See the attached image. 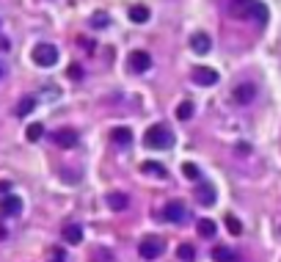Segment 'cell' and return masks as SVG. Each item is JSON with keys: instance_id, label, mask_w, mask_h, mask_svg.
<instances>
[{"instance_id": "1", "label": "cell", "mask_w": 281, "mask_h": 262, "mask_svg": "<svg viewBox=\"0 0 281 262\" xmlns=\"http://www.w3.org/2000/svg\"><path fill=\"white\" fill-rule=\"evenodd\" d=\"M229 14L237 19H251L259 28L267 25V19H270V11L262 0H229Z\"/></svg>"}, {"instance_id": "27", "label": "cell", "mask_w": 281, "mask_h": 262, "mask_svg": "<svg viewBox=\"0 0 281 262\" xmlns=\"http://www.w3.org/2000/svg\"><path fill=\"white\" fill-rule=\"evenodd\" d=\"M50 262H66V254L61 251V248H56V251H53V257H50Z\"/></svg>"}, {"instance_id": "28", "label": "cell", "mask_w": 281, "mask_h": 262, "mask_svg": "<svg viewBox=\"0 0 281 262\" xmlns=\"http://www.w3.org/2000/svg\"><path fill=\"white\" fill-rule=\"evenodd\" d=\"M0 77H3V64H0Z\"/></svg>"}, {"instance_id": "7", "label": "cell", "mask_w": 281, "mask_h": 262, "mask_svg": "<svg viewBox=\"0 0 281 262\" xmlns=\"http://www.w3.org/2000/svg\"><path fill=\"white\" fill-rule=\"evenodd\" d=\"M193 83L198 86H215L218 83V72L212 66H196L193 69Z\"/></svg>"}, {"instance_id": "9", "label": "cell", "mask_w": 281, "mask_h": 262, "mask_svg": "<svg viewBox=\"0 0 281 262\" xmlns=\"http://www.w3.org/2000/svg\"><path fill=\"white\" fill-rule=\"evenodd\" d=\"M163 218L174 221V224H182L185 221V204L182 201H168V204L163 207Z\"/></svg>"}, {"instance_id": "12", "label": "cell", "mask_w": 281, "mask_h": 262, "mask_svg": "<svg viewBox=\"0 0 281 262\" xmlns=\"http://www.w3.org/2000/svg\"><path fill=\"white\" fill-rule=\"evenodd\" d=\"M61 234H64V240H66V243H72V246L83 243V226H80V224H66Z\"/></svg>"}, {"instance_id": "4", "label": "cell", "mask_w": 281, "mask_h": 262, "mask_svg": "<svg viewBox=\"0 0 281 262\" xmlns=\"http://www.w3.org/2000/svg\"><path fill=\"white\" fill-rule=\"evenodd\" d=\"M163 251H166V243L160 238H143L138 243V254L143 259H157V257H163Z\"/></svg>"}, {"instance_id": "6", "label": "cell", "mask_w": 281, "mask_h": 262, "mask_svg": "<svg viewBox=\"0 0 281 262\" xmlns=\"http://www.w3.org/2000/svg\"><path fill=\"white\" fill-rule=\"evenodd\" d=\"M22 213V199L14 196V193H9V196H3L0 199V216H6V218H14Z\"/></svg>"}, {"instance_id": "11", "label": "cell", "mask_w": 281, "mask_h": 262, "mask_svg": "<svg viewBox=\"0 0 281 262\" xmlns=\"http://www.w3.org/2000/svg\"><path fill=\"white\" fill-rule=\"evenodd\" d=\"M53 141H56L61 149H72V146H78V133L64 127V130H58L56 136H53Z\"/></svg>"}, {"instance_id": "16", "label": "cell", "mask_w": 281, "mask_h": 262, "mask_svg": "<svg viewBox=\"0 0 281 262\" xmlns=\"http://www.w3.org/2000/svg\"><path fill=\"white\" fill-rule=\"evenodd\" d=\"M111 138H113V144H119V146H130V144H133V133H130L127 127H116V130L111 133Z\"/></svg>"}, {"instance_id": "23", "label": "cell", "mask_w": 281, "mask_h": 262, "mask_svg": "<svg viewBox=\"0 0 281 262\" xmlns=\"http://www.w3.org/2000/svg\"><path fill=\"white\" fill-rule=\"evenodd\" d=\"M182 171H185V177H188V179H193V182H201V171H198V166L185 163V166H182Z\"/></svg>"}, {"instance_id": "17", "label": "cell", "mask_w": 281, "mask_h": 262, "mask_svg": "<svg viewBox=\"0 0 281 262\" xmlns=\"http://www.w3.org/2000/svg\"><path fill=\"white\" fill-rule=\"evenodd\" d=\"M212 259L215 262H235V251L229 246H215L212 248Z\"/></svg>"}, {"instance_id": "25", "label": "cell", "mask_w": 281, "mask_h": 262, "mask_svg": "<svg viewBox=\"0 0 281 262\" xmlns=\"http://www.w3.org/2000/svg\"><path fill=\"white\" fill-rule=\"evenodd\" d=\"M108 22H111V19H108V14H94L91 17V28H108Z\"/></svg>"}, {"instance_id": "18", "label": "cell", "mask_w": 281, "mask_h": 262, "mask_svg": "<svg viewBox=\"0 0 281 262\" xmlns=\"http://www.w3.org/2000/svg\"><path fill=\"white\" fill-rule=\"evenodd\" d=\"M130 19L133 22H149V9L146 6H130Z\"/></svg>"}, {"instance_id": "26", "label": "cell", "mask_w": 281, "mask_h": 262, "mask_svg": "<svg viewBox=\"0 0 281 262\" xmlns=\"http://www.w3.org/2000/svg\"><path fill=\"white\" fill-rule=\"evenodd\" d=\"M42 136H44V127L42 124H31L28 127V141H39Z\"/></svg>"}, {"instance_id": "19", "label": "cell", "mask_w": 281, "mask_h": 262, "mask_svg": "<svg viewBox=\"0 0 281 262\" xmlns=\"http://www.w3.org/2000/svg\"><path fill=\"white\" fill-rule=\"evenodd\" d=\"M141 171L143 174H155V177H166V166H160L157 160H146V163H141Z\"/></svg>"}, {"instance_id": "24", "label": "cell", "mask_w": 281, "mask_h": 262, "mask_svg": "<svg viewBox=\"0 0 281 262\" xmlns=\"http://www.w3.org/2000/svg\"><path fill=\"white\" fill-rule=\"evenodd\" d=\"M226 229H229L232 234H240V232H243V224H240L235 216H226Z\"/></svg>"}, {"instance_id": "13", "label": "cell", "mask_w": 281, "mask_h": 262, "mask_svg": "<svg viewBox=\"0 0 281 262\" xmlns=\"http://www.w3.org/2000/svg\"><path fill=\"white\" fill-rule=\"evenodd\" d=\"M108 207L116 210V213L127 210V207H130V196H127V193H121V191H113L111 196H108Z\"/></svg>"}, {"instance_id": "15", "label": "cell", "mask_w": 281, "mask_h": 262, "mask_svg": "<svg viewBox=\"0 0 281 262\" xmlns=\"http://www.w3.org/2000/svg\"><path fill=\"white\" fill-rule=\"evenodd\" d=\"M196 232L201 234V238H215L218 226H215V221H212V218H198L196 221Z\"/></svg>"}, {"instance_id": "14", "label": "cell", "mask_w": 281, "mask_h": 262, "mask_svg": "<svg viewBox=\"0 0 281 262\" xmlns=\"http://www.w3.org/2000/svg\"><path fill=\"white\" fill-rule=\"evenodd\" d=\"M210 44H212V39L207 36V33H193V39H190V47H193L198 56L210 53Z\"/></svg>"}, {"instance_id": "10", "label": "cell", "mask_w": 281, "mask_h": 262, "mask_svg": "<svg viewBox=\"0 0 281 262\" xmlns=\"http://www.w3.org/2000/svg\"><path fill=\"white\" fill-rule=\"evenodd\" d=\"M196 199H198V204H204V207H210V204H215V185H210V182H198L196 188Z\"/></svg>"}, {"instance_id": "22", "label": "cell", "mask_w": 281, "mask_h": 262, "mask_svg": "<svg viewBox=\"0 0 281 262\" xmlns=\"http://www.w3.org/2000/svg\"><path fill=\"white\" fill-rule=\"evenodd\" d=\"M193 102H180V108H176V119H180V122H188L190 116H193Z\"/></svg>"}, {"instance_id": "2", "label": "cell", "mask_w": 281, "mask_h": 262, "mask_svg": "<svg viewBox=\"0 0 281 262\" xmlns=\"http://www.w3.org/2000/svg\"><path fill=\"white\" fill-rule=\"evenodd\" d=\"M143 144H146L149 149H168V146L174 144V133H171L166 124H152L146 130V136H143Z\"/></svg>"}, {"instance_id": "8", "label": "cell", "mask_w": 281, "mask_h": 262, "mask_svg": "<svg viewBox=\"0 0 281 262\" xmlns=\"http://www.w3.org/2000/svg\"><path fill=\"white\" fill-rule=\"evenodd\" d=\"M257 99V86L253 83H240L237 89H235V102L237 105H248Z\"/></svg>"}, {"instance_id": "21", "label": "cell", "mask_w": 281, "mask_h": 262, "mask_svg": "<svg viewBox=\"0 0 281 262\" xmlns=\"http://www.w3.org/2000/svg\"><path fill=\"white\" fill-rule=\"evenodd\" d=\"M33 108H36V97H25L22 102L17 105V116H28Z\"/></svg>"}, {"instance_id": "3", "label": "cell", "mask_w": 281, "mask_h": 262, "mask_svg": "<svg viewBox=\"0 0 281 262\" xmlns=\"http://www.w3.org/2000/svg\"><path fill=\"white\" fill-rule=\"evenodd\" d=\"M33 61H36L39 66H44V69H50V66H56L58 64V47L56 44H36L33 47Z\"/></svg>"}, {"instance_id": "5", "label": "cell", "mask_w": 281, "mask_h": 262, "mask_svg": "<svg viewBox=\"0 0 281 262\" xmlns=\"http://www.w3.org/2000/svg\"><path fill=\"white\" fill-rule=\"evenodd\" d=\"M127 66L135 72V75H141V72H146L149 66H152V56L143 53V50H133V53H130V58H127Z\"/></svg>"}, {"instance_id": "20", "label": "cell", "mask_w": 281, "mask_h": 262, "mask_svg": "<svg viewBox=\"0 0 281 262\" xmlns=\"http://www.w3.org/2000/svg\"><path fill=\"white\" fill-rule=\"evenodd\" d=\"M176 257H180L182 262H193L196 259V248L190 246V243H182L180 248H176Z\"/></svg>"}]
</instances>
